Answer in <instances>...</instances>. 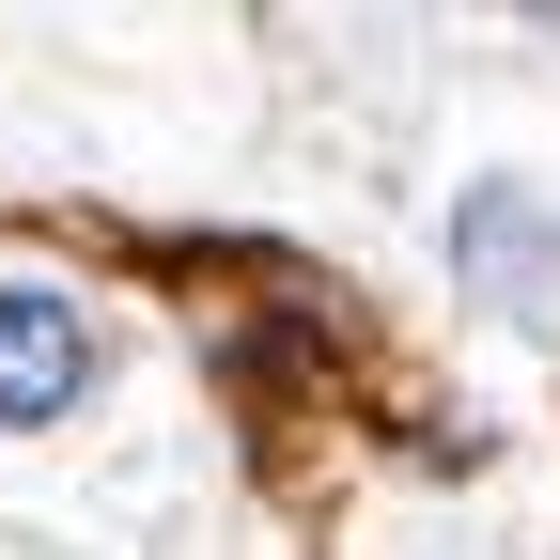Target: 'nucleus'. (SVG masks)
<instances>
[{"instance_id":"nucleus-1","label":"nucleus","mask_w":560,"mask_h":560,"mask_svg":"<svg viewBox=\"0 0 560 560\" xmlns=\"http://www.w3.org/2000/svg\"><path fill=\"white\" fill-rule=\"evenodd\" d=\"M109 389V312L62 280H0V436H62Z\"/></svg>"},{"instance_id":"nucleus-2","label":"nucleus","mask_w":560,"mask_h":560,"mask_svg":"<svg viewBox=\"0 0 560 560\" xmlns=\"http://www.w3.org/2000/svg\"><path fill=\"white\" fill-rule=\"evenodd\" d=\"M452 280L482 312H560V187H514V172H482L452 202Z\"/></svg>"}]
</instances>
